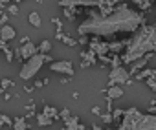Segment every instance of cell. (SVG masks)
<instances>
[{
  "label": "cell",
  "mask_w": 156,
  "mask_h": 130,
  "mask_svg": "<svg viewBox=\"0 0 156 130\" xmlns=\"http://www.w3.org/2000/svg\"><path fill=\"white\" fill-rule=\"evenodd\" d=\"M8 13H9V15H19V6L13 4V2L8 4Z\"/></svg>",
  "instance_id": "cb8c5ba5"
},
{
  "label": "cell",
  "mask_w": 156,
  "mask_h": 130,
  "mask_svg": "<svg viewBox=\"0 0 156 130\" xmlns=\"http://www.w3.org/2000/svg\"><path fill=\"white\" fill-rule=\"evenodd\" d=\"M13 130H30L28 119L26 117H15L13 119Z\"/></svg>",
  "instance_id": "4fadbf2b"
},
{
  "label": "cell",
  "mask_w": 156,
  "mask_h": 130,
  "mask_svg": "<svg viewBox=\"0 0 156 130\" xmlns=\"http://www.w3.org/2000/svg\"><path fill=\"white\" fill-rule=\"evenodd\" d=\"M4 55H6V60H8V62H11V60L15 59V51H13V50H11L9 46H8V48L4 50Z\"/></svg>",
  "instance_id": "ffe728a7"
},
{
  "label": "cell",
  "mask_w": 156,
  "mask_h": 130,
  "mask_svg": "<svg viewBox=\"0 0 156 130\" xmlns=\"http://www.w3.org/2000/svg\"><path fill=\"white\" fill-rule=\"evenodd\" d=\"M147 84H149V86L156 92V81H154V79H151V77H149V79H147Z\"/></svg>",
  "instance_id": "f546056e"
},
{
  "label": "cell",
  "mask_w": 156,
  "mask_h": 130,
  "mask_svg": "<svg viewBox=\"0 0 156 130\" xmlns=\"http://www.w3.org/2000/svg\"><path fill=\"white\" fill-rule=\"evenodd\" d=\"M17 37V31H15V28H11L9 24H6V26H2V28H0V39H2V40H13Z\"/></svg>",
  "instance_id": "30bf717a"
},
{
  "label": "cell",
  "mask_w": 156,
  "mask_h": 130,
  "mask_svg": "<svg viewBox=\"0 0 156 130\" xmlns=\"http://www.w3.org/2000/svg\"><path fill=\"white\" fill-rule=\"evenodd\" d=\"M119 130H156V114H141L138 108H127Z\"/></svg>",
  "instance_id": "3957f363"
},
{
  "label": "cell",
  "mask_w": 156,
  "mask_h": 130,
  "mask_svg": "<svg viewBox=\"0 0 156 130\" xmlns=\"http://www.w3.org/2000/svg\"><path fill=\"white\" fill-rule=\"evenodd\" d=\"M59 6L61 8H68V9L79 8V6H85V8H99L101 6V0H61Z\"/></svg>",
  "instance_id": "8992f818"
},
{
  "label": "cell",
  "mask_w": 156,
  "mask_h": 130,
  "mask_svg": "<svg viewBox=\"0 0 156 130\" xmlns=\"http://www.w3.org/2000/svg\"><path fill=\"white\" fill-rule=\"evenodd\" d=\"M145 19L141 13L130 9L129 6L121 4L114 8L112 13L101 15V13H90L85 22L79 24L77 33L81 37L94 35V37H112L118 33H132L143 26Z\"/></svg>",
  "instance_id": "6da1fadb"
},
{
  "label": "cell",
  "mask_w": 156,
  "mask_h": 130,
  "mask_svg": "<svg viewBox=\"0 0 156 130\" xmlns=\"http://www.w3.org/2000/svg\"><path fill=\"white\" fill-rule=\"evenodd\" d=\"M151 2H156V0H151Z\"/></svg>",
  "instance_id": "ab89813d"
},
{
  "label": "cell",
  "mask_w": 156,
  "mask_h": 130,
  "mask_svg": "<svg viewBox=\"0 0 156 130\" xmlns=\"http://www.w3.org/2000/svg\"><path fill=\"white\" fill-rule=\"evenodd\" d=\"M55 39H57V40H61V42H64L66 46H75V44H77V40L70 39V37H68V35H64L62 31H57V33H55Z\"/></svg>",
  "instance_id": "9a60e30c"
},
{
  "label": "cell",
  "mask_w": 156,
  "mask_h": 130,
  "mask_svg": "<svg viewBox=\"0 0 156 130\" xmlns=\"http://www.w3.org/2000/svg\"><path fill=\"white\" fill-rule=\"evenodd\" d=\"M11 2H13V4H19V2H22V0H11Z\"/></svg>",
  "instance_id": "8d00e7d4"
},
{
  "label": "cell",
  "mask_w": 156,
  "mask_h": 130,
  "mask_svg": "<svg viewBox=\"0 0 156 130\" xmlns=\"http://www.w3.org/2000/svg\"><path fill=\"white\" fill-rule=\"evenodd\" d=\"M42 114H44V115H48V117H51V119H61V115H59V110H57L55 106H48V104H44V108H42Z\"/></svg>",
  "instance_id": "5bb4252c"
},
{
  "label": "cell",
  "mask_w": 156,
  "mask_h": 130,
  "mask_svg": "<svg viewBox=\"0 0 156 130\" xmlns=\"http://www.w3.org/2000/svg\"><path fill=\"white\" fill-rule=\"evenodd\" d=\"M92 114H94V115H101V108H99V106H94V108H92Z\"/></svg>",
  "instance_id": "4dcf8cb0"
},
{
  "label": "cell",
  "mask_w": 156,
  "mask_h": 130,
  "mask_svg": "<svg viewBox=\"0 0 156 130\" xmlns=\"http://www.w3.org/2000/svg\"><path fill=\"white\" fill-rule=\"evenodd\" d=\"M39 53V46H35L33 42H26L22 44L19 50H15V59H22V60H28L31 59L33 55Z\"/></svg>",
  "instance_id": "52a82bcc"
},
{
  "label": "cell",
  "mask_w": 156,
  "mask_h": 130,
  "mask_svg": "<svg viewBox=\"0 0 156 130\" xmlns=\"http://www.w3.org/2000/svg\"><path fill=\"white\" fill-rule=\"evenodd\" d=\"M81 57L85 59V62H83V68H87V66H94V64L98 62V59H96V53H94L92 50H88V51H83V53H81Z\"/></svg>",
  "instance_id": "8fae6325"
},
{
  "label": "cell",
  "mask_w": 156,
  "mask_h": 130,
  "mask_svg": "<svg viewBox=\"0 0 156 130\" xmlns=\"http://www.w3.org/2000/svg\"><path fill=\"white\" fill-rule=\"evenodd\" d=\"M132 4L134 6H138L141 11H149V8H151V0H132Z\"/></svg>",
  "instance_id": "ac0fdd59"
},
{
  "label": "cell",
  "mask_w": 156,
  "mask_h": 130,
  "mask_svg": "<svg viewBox=\"0 0 156 130\" xmlns=\"http://www.w3.org/2000/svg\"><path fill=\"white\" fill-rule=\"evenodd\" d=\"M149 114H156V99L151 101V104H149Z\"/></svg>",
  "instance_id": "83f0119b"
},
{
  "label": "cell",
  "mask_w": 156,
  "mask_h": 130,
  "mask_svg": "<svg viewBox=\"0 0 156 130\" xmlns=\"http://www.w3.org/2000/svg\"><path fill=\"white\" fill-rule=\"evenodd\" d=\"M151 79H154V81H156V70H152V75H151Z\"/></svg>",
  "instance_id": "e575fe53"
},
{
  "label": "cell",
  "mask_w": 156,
  "mask_h": 130,
  "mask_svg": "<svg viewBox=\"0 0 156 130\" xmlns=\"http://www.w3.org/2000/svg\"><path fill=\"white\" fill-rule=\"evenodd\" d=\"M123 114H125V110H121V108H114V110H112V117H114V121L121 119V117H123Z\"/></svg>",
  "instance_id": "7402d4cb"
},
{
  "label": "cell",
  "mask_w": 156,
  "mask_h": 130,
  "mask_svg": "<svg viewBox=\"0 0 156 130\" xmlns=\"http://www.w3.org/2000/svg\"><path fill=\"white\" fill-rule=\"evenodd\" d=\"M50 70L51 72H57V74H62L66 77H72L73 75V66L70 60H53L50 64Z\"/></svg>",
  "instance_id": "ba28073f"
},
{
  "label": "cell",
  "mask_w": 156,
  "mask_h": 130,
  "mask_svg": "<svg viewBox=\"0 0 156 130\" xmlns=\"http://www.w3.org/2000/svg\"><path fill=\"white\" fill-rule=\"evenodd\" d=\"M59 115H61V119H62V121H66L72 114H70V110H68V108H62V110L59 112Z\"/></svg>",
  "instance_id": "d4e9b609"
},
{
  "label": "cell",
  "mask_w": 156,
  "mask_h": 130,
  "mask_svg": "<svg viewBox=\"0 0 156 130\" xmlns=\"http://www.w3.org/2000/svg\"><path fill=\"white\" fill-rule=\"evenodd\" d=\"M132 75L129 70H125L123 66L119 68H112L110 70V75H108V86H114V84H132Z\"/></svg>",
  "instance_id": "5b68a950"
},
{
  "label": "cell",
  "mask_w": 156,
  "mask_h": 130,
  "mask_svg": "<svg viewBox=\"0 0 156 130\" xmlns=\"http://www.w3.org/2000/svg\"><path fill=\"white\" fill-rule=\"evenodd\" d=\"M0 15H2V9H0Z\"/></svg>",
  "instance_id": "f35d334b"
},
{
  "label": "cell",
  "mask_w": 156,
  "mask_h": 130,
  "mask_svg": "<svg viewBox=\"0 0 156 130\" xmlns=\"http://www.w3.org/2000/svg\"><path fill=\"white\" fill-rule=\"evenodd\" d=\"M44 62H46V53H37V55H33L31 59L24 60L22 68H20V74H19L20 79H22V81L33 79V77L37 75V72L44 66Z\"/></svg>",
  "instance_id": "277c9868"
},
{
  "label": "cell",
  "mask_w": 156,
  "mask_h": 130,
  "mask_svg": "<svg viewBox=\"0 0 156 130\" xmlns=\"http://www.w3.org/2000/svg\"><path fill=\"white\" fill-rule=\"evenodd\" d=\"M28 20H30V24L33 26V28H41V15L37 13V11H33V13H30V17H28Z\"/></svg>",
  "instance_id": "e0dca14e"
},
{
  "label": "cell",
  "mask_w": 156,
  "mask_h": 130,
  "mask_svg": "<svg viewBox=\"0 0 156 130\" xmlns=\"http://www.w3.org/2000/svg\"><path fill=\"white\" fill-rule=\"evenodd\" d=\"M6 48H8V42H6V40H2V39H0V50H2V51H4Z\"/></svg>",
  "instance_id": "1f68e13d"
},
{
  "label": "cell",
  "mask_w": 156,
  "mask_h": 130,
  "mask_svg": "<svg viewBox=\"0 0 156 130\" xmlns=\"http://www.w3.org/2000/svg\"><path fill=\"white\" fill-rule=\"evenodd\" d=\"M64 125H66V126L61 128V130H87V126L79 123V117H77V115H70V117L64 121Z\"/></svg>",
  "instance_id": "9c48e42d"
},
{
  "label": "cell",
  "mask_w": 156,
  "mask_h": 130,
  "mask_svg": "<svg viewBox=\"0 0 156 130\" xmlns=\"http://www.w3.org/2000/svg\"><path fill=\"white\" fill-rule=\"evenodd\" d=\"M0 86H2V88L6 90V88L13 86V81H9V79H2V81H0Z\"/></svg>",
  "instance_id": "484cf974"
},
{
  "label": "cell",
  "mask_w": 156,
  "mask_h": 130,
  "mask_svg": "<svg viewBox=\"0 0 156 130\" xmlns=\"http://www.w3.org/2000/svg\"><path fill=\"white\" fill-rule=\"evenodd\" d=\"M4 94H6V90H4L2 86H0V95H4Z\"/></svg>",
  "instance_id": "d590c367"
},
{
  "label": "cell",
  "mask_w": 156,
  "mask_h": 130,
  "mask_svg": "<svg viewBox=\"0 0 156 130\" xmlns=\"http://www.w3.org/2000/svg\"><path fill=\"white\" fill-rule=\"evenodd\" d=\"M92 130H101V126L99 125H92Z\"/></svg>",
  "instance_id": "d6a6232c"
},
{
  "label": "cell",
  "mask_w": 156,
  "mask_h": 130,
  "mask_svg": "<svg viewBox=\"0 0 156 130\" xmlns=\"http://www.w3.org/2000/svg\"><path fill=\"white\" fill-rule=\"evenodd\" d=\"M51 22H53V24H55V28H57V31H61V29H62V22H61V20H59V19H53V20H51Z\"/></svg>",
  "instance_id": "f1b7e54d"
},
{
  "label": "cell",
  "mask_w": 156,
  "mask_h": 130,
  "mask_svg": "<svg viewBox=\"0 0 156 130\" xmlns=\"http://www.w3.org/2000/svg\"><path fill=\"white\" fill-rule=\"evenodd\" d=\"M51 123H53L51 117H48V115H44V114H37V125H39V126H50Z\"/></svg>",
  "instance_id": "2e32d148"
},
{
  "label": "cell",
  "mask_w": 156,
  "mask_h": 130,
  "mask_svg": "<svg viewBox=\"0 0 156 130\" xmlns=\"http://www.w3.org/2000/svg\"><path fill=\"white\" fill-rule=\"evenodd\" d=\"M101 119H103V123L110 125V123L114 121V117H112V112H105V114H101Z\"/></svg>",
  "instance_id": "603a6c76"
},
{
  "label": "cell",
  "mask_w": 156,
  "mask_h": 130,
  "mask_svg": "<svg viewBox=\"0 0 156 130\" xmlns=\"http://www.w3.org/2000/svg\"><path fill=\"white\" fill-rule=\"evenodd\" d=\"M121 62H123V60H121V57L114 55V57H112V60H110V66H112V68H119V66H121Z\"/></svg>",
  "instance_id": "44dd1931"
},
{
  "label": "cell",
  "mask_w": 156,
  "mask_h": 130,
  "mask_svg": "<svg viewBox=\"0 0 156 130\" xmlns=\"http://www.w3.org/2000/svg\"><path fill=\"white\" fill-rule=\"evenodd\" d=\"M154 20H156V19H154Z\"/></svg>",
  "instance_id": "b9f144b4"
},
{
  "label": "cell",
  "mask_w": 156,
  "mask_h": 130,
  "mask_svg": "<svg viewBox=\"0 0 156 130\" xmlns=\"http://www.w3.org/2000/svg\"><path fill=\"white\" fill-rule=\"evenodd\" d=\"M50 50H51V42H50V40H42V42L39 44V51L44 53V51H50Z\"/></svg>",
  "instance_id": "d6986e66"
},
{
  "label": "cell",
  "mask_w": 156,
  "mask_h": 130,
  "mask_svg": "<svg viewBox=\"0 0 156 130\" xmlns=\"http://www.w3.org/2000/svg\"><path fill=\"white\" fill-rule=\"evenodd\" d=\"M87 130H92V128H87Z\"/></svg>",
  "instance_id": "60d3db41"
},
{
  "label": "cell",
  "mask_w": 156,
  "mask_h": 130,
  "mask_svg": "<svg viewBox=\"0 0 156 130\" xmlns=\"http://www.w3.org/2000/svg\"><path fill=\"white\" fill-rule=\"evenodd\" d=\"M4 126V119H2V114H0V128Z\"/></svg>",
  "instance_id": "836d02e7"
},
{
  "label": "cell",
  "mask_w": 156,
  "mask_h": 130,
  "mask_svg": "<svg viewBox=\"0 0 156 130\" xmlns=\"http://www.w3.org/2000/svg\"><path fill=\"white\" fill-rule=\"evenodd\" d=\"M2 119H4V125H6V126H11V128H13V119H11L9 115H4V114H2Z\"/></svg>",
  "instance_id": "4316f807"
},
{
  "label": "cell",
  "mask_w": 156,
  "mask_h": 130,
  "mask_svg": "<svg viewBox=\"0 0 156 130\" xmlns=\"http://www.w3.org/2000/svg\"><path fill=\"white\" fill-rule=\"evenodd\" d=\"M147 53H156V26H141L138 33L127 42V48L121 55L123 64H132L145 57Z\"/></svg>",
  "instance_id": "7a4b0ae2"
},
{
  "label": "cell",
  "mask_w": 156,
  "mask_h": 130,
  "mask_svg": "<svg viewBox=\"0 0 156 130\" xmlns=\"http://www.w3.org/2000/svg\"><path fill=\"white\" fill-rule=\"evenodd\" d=\"M107 95H108L110 99H119V97H123L125 94H123V88H121L119 84H114V86H108V88H107Z\"/></svg>",
  "instance_id": "7c38bea8"
},
{
  "label": "cell",
  "mask_w": 156,
  "mask_h": 130,
  "mask_svg": "<svg viewBox=\"0 0 156 130\" xmlns=\"http://www.w3.org/2000/svg\"><path fill=\"white\" fill-rule=\"evenodd\" d=\"M105 130H119V128H105Z\"/></svg>",
  "instance_id": "74e56055"
}]
</instances>
